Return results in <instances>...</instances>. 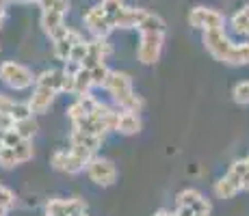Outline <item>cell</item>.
I'll list each match as a JSON object with an SVG mask.
<instances>
[{"mask_svg":"<svg viewBox=\"0 0 249 216\" xmlns=\"http://www.w3.org/2000/svg\"><path fill=\"white\" fill-rule=\"evenodd\" d=\"M204 46L210 52V56L214 61H219V63H226L232 67L249 65V41L234 43L226 35V31L204 33Z\"/></svg>","mask_w":249,"mask_h":216,"instance_id":"obj_1","label":"cell"},{"mask_svg":"<svg viewBox=\"0 0 249 216\" xmlns=\"http://www.w3.org/2000/svg\"><path fill=\"white\" fill-rule=\"evenodd\" d=\"M0 80L7 86H11L13 91H24L28 86H33V83H37L33 71L28 67L16 63V61H4L0 65Z\"/></svg>","mask_w":249,"mask_h":216,"instance_id":"obj_2","label":"cell"},{"mask_svg":"<svg viewBox=\"0 0 249 216\" xmlns=\"http://www.w3.org/2000/svg\"><path fill=\"white\" fill-rule=\"evenodd\" d=\"M189 24L202 33L226 31V17H223V13H219L217 9H210V7H193L189 11Z\"/></svg>","mask_w":249,"mask_h":216,"instance_id":"obj_3","label":"cell"},{"mask_svg":"<svg viewBox=\"0 0 249 216\" xmlns=\"http://www.w3.org/2000/svg\"><path fill=\"white\" fill-rule=\"evenodd\" d=\"M162 43H165V33H141L137 56L143 65H154L160 59Z\"/></svg>","mask_w":249,"mask_h":216,"instance_id":"obj_4","label":"cell"},{"mask_svg":"<svg viewBox=\"0 0 249 216\" xmlns=\"http://www.w3.org/2000/svg\"><path fill=\"white\" fill-rule=\"evenodd\" d=\"M87 175L91 182L107 188V186H113L117 180V169L108 158H93L87 165Z\"/></svg>","mask_w":249,"mask_h":216,"instance_id":"obj_5","label":"cell"},{"mask_svg":"<svg viewBox=\"0 0 249 216\" xmlns=\"http://www.w3.org/2000/svg\"><path fill=\"white\" fill-rule=\"evenodd\" d=\"M50 165L54 166L56 171H63V173H70V175H76V173L87 169L89 162L85 160L83 156H78L74 150H59V151L52 153Z\"/></svg>","mask_w":249,"mask_h":216,"instance_id":"obj_6","label":"cell"},{"mask_svg":"<svg viewBox=\"0 0 249 216\" xmlns=\"http://www.w3.org/2000/svg\"><path fill=\"white\" fill-rule=\"evenodd\" d=\"M104 89H107L108 93L113 95L115 104L124 102L128 95L135 93V89H132V78H130V74H126V71H113V69H111V76H108L107 86H104Z\"/></svg>","mask_w":249,"mask_h":216,"instance_id":"obj_7","label":"cell"},{"mask_svg":"<svg viewBox=\"0 0 249 216\" xmlns=\"http://www.w3.org/2000/svg\"><path fill=\"white\" fill-rule=\"evenodd\" d=\"M176 208H189L197 214H210V201L195 188H184L176 197Z\"/></svg>","mask_w":249,"mask_h":216,"instance_id":"obj_8","label":"cell"},{"mask_svg":"<svg viewBox=\"0 0 249 216\" xmlns=\"http://www.w3.org/2000/svg\"><path fill=\"white\" fill-rule=\"evenodd\" d=\"M85 24H87V28L95 37H107L113 31V24L108 20L107 11L102 9V4H95L85 13Z\"/></svg>","mask_w":249,"mask_h":216,"instance_id":"obj_9","label":"cell"},{"mask_svg":"<svg viewBox=\"0 0 249 216\" xmlns=\"http://www.w3.org/2000/svg\"><path fill=\"white\" fill-rule=\"evenodd\" d=\"M87 212V203L83 199H50L46 203V216H74Z\"/></svg>","mask_w":249,"mask_h":216,"instance_id":"obj_10","label":"cell"},{"mask_svg":"<svg viewBox=\"0 0 249 216\" xmlns=\"http://www.w3.org/2000/svg\"><path fill=\"white\" fill-rule=\"evenodd\" d=\"M41 28L52 41H59L61 37L68 35L70 28L65 26V16L56 11H44L41 13Z\"/></svg>","mask_w":249,"mask_h":216,"instance_id":"obj_11","label":"cell"},{"mask_svg":"<svg viewBox=\"0 0 249 216\" xmlns=\"http://www.w3.org/2000/svg\"><path fill=\"white\" fill-rule=\"evenodd\" d=\"M54 95H56V91L48 89V86L35 84V91H33L31 100H28V108H31V113L33 115H44L46 110L52 106V102H54Z\"/></svg>","mask_w":249,"mask_h":216,"instance_id":"obj_12","label":"cell"},{"mask_svg":"<svg viewBox=\"0 0 249 216\" xmlns=\"http://www.w3.org/2000/svg\"><path fill=\"white\" fill-rule=\"evenodd\" d=\"M145 9L141 7H124V11L119 16L111 17L113 28H139V24L145 17Z\"/></svg>","mask_w":249,"mask_h":216,"instance_id":"obj_13","label":"cell"},{"mask_svg":"<svg viewBox=\"0 0 249 216\" xmlns=\"http://www.w3.org/2000/svg\"><path fill=\"white\" fill-rule=\"evenodd\" d=\"M78 41H83V37H80L76 31H71V28H70L68 35L61 37L59 41H54V56H56L59 61H65V63H68L71 50H74V46H76Z\"/></svg>","mask_w":249,"mask_h":216,"instance_id":"obj_14","label":"cell"},{"mask_svg":"<svg viewBox=\"0 0 249 216\" xmlns=\"http://www.w3.org/2000/svg\"><path fill=\"white\" fill-rule=\"evenodd\" d=\"M39 86H48V89L56 91L61 93L63 91V84H65V69H46L37 76V83Z\"/></svg>","mask_w":249,"mask_h":216,"instance_id":"obj_15","label":"cell"},{"mask_svg":"<svg viewBox=\"0 0 249 216\" xmlns=\"http://www.w3.org/2000/svg\"><path fill=\"white\" fill-rule=\"evenodd\" d=\"M71 126H74V130H78V132L93 134V136H102V138H104V134L108 132L107 123H104L102 119L93 117V115H89V117H85V119H80V121L71 123Z\"/></svg>","mask_w":249,"mask_h":216,"instance_id":"obj_16","label":"cell"},{"mask_svg":"<svg viewBox=\"0 0 249 216\" xmlns=\"http://www.w3.org/2000/svg\"><path fill=\"white\" fill-rule=\"evenodd\" d=\"M141 117L139 113H119V121H117V132L124 136H132V134L141 132Z\"/></svg>","mask_w":249,"mask_h":216,"instance_id":"obj_17","label":"cell"},{"mask_svg":"<svg viewBox=\"0 0 249 216\" xmlns=\"http://www.w3.org/2000/svg\"><path fill=\"white\" fill-rule=\"evenodd\" d=\"M230 26L236 35L249 37V2L243 4L238 11H234V16L230 17Z\"/></svg>","mask_w":249,"mask_h":216,"instance_id":"obj_18","label":"cell"},{"mask_svg":"<svg viewBox=\"0 0 249 216\" xmlns=\"http://www.w3.org/2000/svg\"><path fill=\"white\" fill-rule=\"evenodd\" d=\"M71 145H80V147H87L91 151H98V147L102 145V136H93V134H85V132H78L74 130L71 132V138H70Z\"/></svg>","mask_w":249,"mask_h":216,"instance_id":"obj_19","label":"cell"},{"mask_svg":"<svg viewBox=\"0 0 249 216\" xmlns=\"http://www.w3.org/2000/svg\"><path fill=\"white\" fill-rule=\"evenodd\" d=\"M238 193H241V188L226 175L219 177V180L214 182V195H217L219 199H234Z\"/></svg>","mask_w":249,"mask_h":216,"instance_id":"obj_20","label":"cell"},{"mask_svg":"<svg viewBox=\"0 0 249 216\" xmlns=\"http://www.w3.org/2000/svg\"><path fill=\"white\" fill-rule=\"evenodd\" d=\"M93 86V78H91V69L87 67H80L76 71V89H74V95L83 98V95H89V89Z\"/></svg>","mask_w":249,"mask_h":216,"instance_id":"obj_21","label":"cell"},{"mask_svg":"<svg viewBox=\"0 0 249 216\" xmlns=\"http://www.w3.org/2000/svg\"><path fill=\"white\" fill-rule=\"evenodd\" d=\"M139 31L141 33H165L167 26H165V20H162L160 16L147 11L145 17H143V22L139 24Z\"/></svg>","mask_w":249,"mask_h":216,"instance_id":"obj_22","label":"cell"},{"mask_svg":"<svg viewBox=\"0 0 249 216\" xmlns=\"http://www.w3.org/2000/svg\"><path fill=\"white\" fill-rule=\"evenodd\" d=\"M113 52L111 43L104 41V37H95L93 41H89V56H93V59L98 61H104L108 54Z\"/></svg>","mask_w":249,"mask_h":216,"instance_id":"obj_23","label":"cell"},{"mask_svg":"<svg viewBox=\"0 0 249 216\" xmlns=\"http://www.w3.org/2000/svg\"><path fill=\"white\" fill-rule=\"evenodd\" d=\"M13 130H16V132L20 134L22 138L31 141V138L35 136V132H37V121H35L33 117H26V119H22V121H16V126H13Z\"/></svg>","mask_w":249,"mask_h":216,"instance_id":"obj_24","label":"cell"},{"mask_svg":"<svg viewBox=\"0 0 249 216\" xmlns=\"http://www.w3.org/2000/svg\"><path fill=\"white\" fill-rule=\"evenodd\" d=\"M22 165L20 158H18V153L13 147H2L0 145V166L2 169H13V166Z\"/></svg>","mask_w":249,"mask_h":216,"instance_id":"obj_25","label":"cell"},{"mask_svg":"<svg viewBox=\"0 0 249 216\" xmlns=\"http://www.w3.org/2000/svg\"><path fill=\"white\" fill-rule=\"evenodd\" d=\"M232 98H234V102L241 104V106H249V80H241V83L234 84Z\"/></svg>","mask_w":249,"mask_h":216,"instance_id":"obj_26","label":"cell"},{"mask_svg":"<svg viewBox=\"0 0 249 216\" xmlns=\"http://www.w3.org/2000/svg\"><path fill=\"white\" fill-rule=\"evenodd\" d=\"M111 76V69L107 67V63H98L91 69V78H93V86H107V80Z\"/></svg>","mask_w":249,"mask_h":216,"instance_id":"obj_27","label":"cell"},{"mask_svg":"<svg viewBox=\"0 0 249 216\" xmlns=\"http://www.w3.org/2000/svg\"><path fill=\"white\" fill-rule=\"evenodd\" d=\"M87 54H89V41H78L74 46V50H71V54H70V63H78V65H83V61L87 59Z\"/></svg>","mask_w":249,"mask_h":216,"instance_id":"obj_28","label":"cell"},{"mask_svg":"<svg viewBox=\"0 0 249 216\" xmlns=\"http://www.w3.org/2000/svg\"><path fill=\"white\" fill-rule=\"evenodd\" d=\"M16 205V195L11 193V190L7 188V186H2L0 184V212L2 214H7L9 210Z\"/></svg>","mask_w":249,"mask_h":216,"instance_id":"obj_29","label":"cell"},{"mask_svg":"<svg viewBox=\"0 0 249 216\" xmlns=\"http://www.w3.org/2000/svg\"><path fill=\"white\" fill-rule=\"evenodd\" d=\"M22 141H26V138H22L20 134L16 132V130H7V132H0V145H2V147H18Z\"/></svg>","mask_w":249,"mask_h":216,"instance_id":"obj_30","label":"cell"},{"mask_svg":"<svg viewBox=\"0 0 249 216\" xmlns=\"http://www.w3.org/2000/svg\"><path fill=\"white\" fill-rule=\"evenodd\" d=\"M100 4H102V9L107 11L108 20H111V17H115V16H119V13L124 11V7H126L122 0H102Z\"/></svg>","mask_w":249,"mask_h":216,"instance_id":"obj_31","label":"cell"},{"mask_svg":"<svg viewBox=\"0 0 249 216\" xmlns=\"http://www.w3.org/2000/svg\"><path fill=\"white\" fill-rule=\"evenodd\" d=\"M18 153V158H20V162H28L33 158V143L31 141H22L18 147H13Z\"/></svg>","mask_w":249,"mask_h":216,"instance_id":"obj_32","label":"cell"},{"mask_svg":"<svg viewBox=\"0 0 249 216\" xmlns=\"http://www.w3.org/2000/svg\"><path fill=\"white\" fill-rule=\"evenodd\" d=\"M16 126V119L9 113H0V132H7V130H13Z\"/></svg>","mask_w":249,"mask_h":216,"instance_id":"obj_33","label":"cell"},{"mask_svg":"<svg viewBox=\"0 0 249 216\" xmlns=\"http://www.w3.org/2000/svg\"><path fill=\"white\" fill-rule=\"evenodd\" d=\"M16 106V100L7 98L4 93H0V113H9L11 115V108Z\"/></svg>","mask_w":249,"mask_h":216,"instance_id":"obj_34","label":"cell"},{"mask_svg":"<svg viewBox=\"0 0 249 216\" xmlns=\"http://www.w3.org/2000/svg\"><path fill=\"white\" fill-rule=\"evenodd\" d=\"M243 190H249V153L245 156V184H243Z\"/></svg>","mask_w":249,"mask_h":216,"instance_id":"obj_35","label":"cell"},{"mask_svg":"<svg viewBox=\"0 0 249 216\" xmlns=\"http://www.w3.org/2000/svg\"><path fill=\"white\" fill-rule=\"evenodd\" d=\"M54 2L56 0H39V7L44 9V11H50V9L54 7Z\"/></svg>","mask_w":249,"mask_h":216,"instance_id":"obj_36","label":"cell"},{"mask_svg":"<svg viewBox=\"0 0 249 216\" xmlns=\"http://www.w3.org/2000/svg\"><path fill=\"white\" fill-rule=\"evenodd\" d=\"M154 216H174V212H169V210H156Z\"/></svg>","mask_w":249,"mask_h":216,"instance_id":"obj_37","label":"cell"},{"mask_svg":"<svg viewBox=\"0 0 249 216\" xmlns=\"http://www.w3.org/2000/svg\"><path fill=\"white\" fill-rule=\"evenodd\" d=\"M2 20H4V16H0V28H2Z\"/></svg>","mask_w":249,"mask_h":216,"instance_id":"obj_38","label":"cell"},{"mask_svg":"<svg viewBox=\"0 0 249 216\" xmlns=\"http://www.w3.org/2000/svg\"><path fill=\"white\" fill-rule=\"evenodd\" d=\"M0 216H7V214H2V212H0Z\"/></svg>","mask_w":249,"mask_h":216,"instance_id":"obj_39","label":"cell"}]
</instances>
